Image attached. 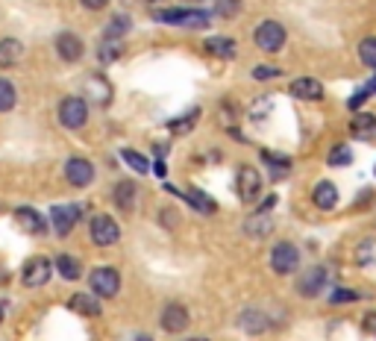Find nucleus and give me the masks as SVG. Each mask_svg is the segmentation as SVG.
I'll use <instances>...</instances> for the list:
<instances>
[{
  "label": "nucleus",
  "mask_w": 376,
  "mask_h": 341,
  "mask_svg": "<svg viewBox=\"0 0 376 341\" xmlns=\"http://www.w3.org/2000/svg\"><path fill=\"white\" fill-rule=\"evenodd\" d=\"M24 56V45L18 39H0V68H12Z\"/></svg>",
  "instance_id": "obj_20"
},
{
  "label": "nucleus",
  "mask_w": 376,
  "mask_h": 341,
  "mask_svg": "<svg viewBox=\"0 0 376 341\" xmlns=\"http://www.w3.org/2000/svg\"><path fill=\"white\" fill-rule=\"evenodd\" d=\"M262 159L268 162L271 168H276V171H280V174H285V171L291 168V159H285V156H276V153H271V150H264V153H262Z\"/></svg>",
  "instance_id": "obj_32"
},
{
  "label": "nucleus",
  "mask_w": 376,
  "mask_h": 341,
  "mask_svg": "<svg viewBox=\"0 0 376 341\" xmlns=\"http://www.w3.org/2000/svg\"><path fill=\"white\" fill-rule=\"evenodd\" d=\"M80 3H83L85 9H92V12H101V9L109 6V0H80Z\"/></svg>",
  "instance_id": "obj_40"
},
{
  "label": "nucleus",
  "mask_w": 376,
  "mask_h": 341,
  "mask_svg": "<svg viewBox=\"0 0 376 341\" xmlns=\"http://www.w3.org/2000/svg\"><path fill=\"white\" fill-rule=\"evenodd\" d=\"M138 341H153V338H150V335H145V333H141V335H138Z\"/></svg>",
  "instance_id": "obj_42"
},
{
  "label": "nucleus",
  "mask_w": 376,
  "mask_h": 341,
  "mask_svg": "<svg viewBox=\"0 0 376 341\" xmlns=\"http://www.w3.org/2000/svg\"><path fill=\"white\" fill-rule=\"evenodd\" d=\"M350 162H353V153L344 145H335L333 153H329V165H350Z\"/></svg>",
  "instance_id": "obj_35"
},
{
  "label": "nucleus",
  "mask_w": 376,
  "mask_h": 341,
  "mask_svg": "<svg viewBox=\"0 0 376 341\" xmlns=\"http://www.w3.org/2000/svg\"><path fill=\"white\" fill-rule=\"evenodd\" d=\"M80 212L83 209L80 206H53L50 209V224H53V229H56V236H68L71 229H74V224H76V218H80Z\"/></svg>",
  "instance_id": "obj_11"
},
{
  "label": "nucleus",
  "mask_w": 376,
  "mask_h": 341,
  "mask_svg": "<svg viewBox=\"0 0 376 341\" xmlns=\"http://www.w3.org/2000/svg\"><path fill=\"white\" fill-rule=\"evenodd\" d=\"M238 194L244 203H256L262 194V177L253 165H241L238 168Z\"/></svg>",
  "instance_id": "obj_8"
},
{
  "label": "nucleus",
  "mask_w": 376,
  "mask_h": 341,
  "mask_svg": "<svg viewBox=\"0 0 376 341\" xmlns=\"http://www.w3.org/2000/svg\"><path fill=\"white\" fill-rule=\"evenodd\" d=\"M150 3H156V0H150Z\"/></svg>",
  "instance_id": "obj_45"
},
{
  "label": "nucleus",
  "mask_w": 376,
  "mask_h": 341,
  "mask_svg": "<svg viewBox=\"0 0 376 341\" xmlns=\"http://www.w3.org/2000/svg\"><path fill=\"white\" fill-rule=\"evenodd\" d=\"M162 24H174V27H185V30H200L209 27V15L200 9H162V12L153 15Z\"/></svg>",
  "instance_id": "obj_1"
},
{
  "label": "nucleus",
  "mask_w": 376,
  "mask_h": 341,
  "mask_svg": "<svg viewBox=\"0 0 376 341\" xmlns=\"http://www.w3.org/2000/svg\"><path fill=\"white\" fill-rule=\"evenodd\" d=\"M162 327H165V333H174V335L182 333L188 327V309L182 303H168L162 312Z\"/></svg>",
  "instance_id": "obj_13"
},
{
  "label": "nucleus",
  "mask_w": 376,
  "mask_h": 341,
  "mask_svg": "<svg viewBox=\"0 0 376 341\" xmlns=\"http://www.w3.org/2000/svg\"><path fill=\"white\" fill-rule=\"evenodd\" d=\"M206 53L215 59H236V41L232 39H224V36H212L206 39Z\"/></svg>",
  "instance_id": "obj_21"
},
{
  "label": "nucleus",
  "mask_w": 376,
  "mask_h": 341,
  "mask_svg": "<svg viewBox=\"0 0 376 341\" xmlns=\"http://www.w3.org/2000/svg\"><path fill=\"white\" fill-rule=\"evenodd\" d=\"M350 133L356 138H364V141H373L376 145V115H356L350 121Z\"/></svg>",
  "instance_id": "obj_19"
},
{
  "label": "nucleus",
  "mask_w": 376,
  "mask_h": 341,
  "mask_svg": "<svg viewBox=\"0 0 376 341\" xmlns=\"http://www.w3.org/2000/svg\"><path fill=\"white\" fill-rule=\"evenodd\" d=\"M253 76H256L259 83H268V80L282 76V68H273V65H259V68H253Z\"/></svg>",
  "instance_id": "obj_34"
},
{
  "label": "nucleus",
  "mask_w": 376,
  "mask_h": 341,
  "mask_svg": "<svg viewBox=\"0 0 376 341\" xmlns=\"http://www.w3.org/2000/svg\"><path fill=\"white\" fill-rule=\"evenodd\" d=\"M56 268L65 280H80L83 277V268H80V262H76L74 256H68V253H59V259H56Z\"/></svg>",
  "instance_id": "obj_25"
},
{
  "label": "nucleus",
  "mask_w": 376,
  "mask_h": 341,
  "mask_svg": "<svg viewBox=\"0 0 376 341\" xmlns=\"http://www.w3.org/2000/svg\"><path fill=\"white\" fill-rule=\"evenodd\" d=\"M50 271H53L50 262L44 259V256H36V259H30L27 265H24V271H21V280H24L27 289H41V285H48Z\"/></svg>",
  "instance_id": "obj_9"
},
{
  "label": "nucleus",
  "mask_w": 376,
  "mask_h": 341,
  "mask_svg": "<svg viewBox=\"0 0 376 341\" xmlns=\"http://www.w3.org/2000/svg\"><path fill=\"white\" fill-rule=\"evenodd\" d=\"M88 121V101L85 97H65L59 103V124L65 130H80Z\"/></svg>",
  "instance_id": "obj_3"
},
{
  "label": "nucleus",
  "mask_w": 376,
  "mask_h": 341,
  "mask_svg": "<svg viewBox=\"0 0 376 341\" xmlns=\"http://www.w3.org/2000/svg\"><path fill=\"white\" fill-rule=\"evenodd\" d=\"M129 27H132V21H129L127 15H115V18L106 24V41H118Z\"/></svg>",
  "instance_id": "obj_28"
},
{
  "label": "nucleus",
  "mask_w": 376,
  "mask_h": 341,
  "mask_svg": "<svg viewBox=\"0 0 376 341\" xmlns=\"http://www.w3.org/2000/svg\"><path fill=\"white\" fill-rule=\"evenodd\" d=\"M271 268L280 273V277H289L300 268V250H297L291 241H280L273 250H271Z\"/></svg>",
  "instance_id": "obj_4"
},
{
  "label": "nucleus",
  "mask_w": 376,
  "mask_h": 341,
  "mask_svg": "<svg viewBox=\"0 0 376 341\" xmlns=\"http://www.w3.org/2000/svg\"><path fill=\"white\" fill-rule=\"evenodd\" d=\"M241 12V0H218V15L220 18H236Z\"/></svg>",
  "instance_id": "obj_33"
},
{
  "label": "nucleus",
  "mask_w": 376,
  "mask_h": 341,
  "mask_svg": "<svg viewBox=\"0 0 376 341\" xmlns=\"http://www.w3.org/2000/svg\"><path fill=\"white\" fill-rule=\"evenodd\" d=\"M329 300H333V303H353V300H359V294L350 291V289H338V291H333Z\"/></svg>",
  "instance_id": "obj_37"
},
{
  "label": "nucleus",
  "mask_w": 376,
  "mask_h": 341,
  "mask_svg": "<svg viewBox=\"0 0 376 341\" xmlns=\"http://www.w3.org/2000/svg\"><path fill=\"white\" fill-rule=\"evenodd\" d=\"M88 289H92L94 297H106V300H112V297L121 291V273L109 265H101L92 271V277H88Z\"/></svg>",
  "instance_id": "obj_2"
},
{
  "label": "nucleus",
  "mask_w": 376,
  "mask_h": 341,
  "mask_svg": "<svg viewBox=\"0 0 376 341\" xmlns=\"http://www.w3.org/2000/svg\"><path fill=\"white\" fill-rule=\"evenodd\" d=\"M312 200H315L317 209H324V212H326V209H333L338 203V189L329 180H320L312 189Z\"/></svg>",
  "instance_id": "obj_18"
},
{
  "label": "nucleus",
  "mask_w": 376,
  "mask_h": 341,
  "mask_svg": "<svg viewBox=\"0 0 376 341\" xmlns=\"http://www.w3.org/2000/svg\"><path fill=\"white\" fill-rule=\"evenodd\" d=\"M18 103V92L9 80H0V112H12Z\"/></svg>",
  "instance_id": "obj_27"
},
{
  "label": "nucleus",
  "mask_w": 376,
  "mask_h": 341,
  "mask_svg": "<svg viewBox=\"0 0 376 341\" xmlns=\"http://www.w3.org/2000/svg\"><path fill=\"white\" fill-rule=\"evenodd\" d=\"M370 92H373L370 85H364V89H359L356 94L350 97V101H347V106H350V109H359V106H362V103H364V101H368V97H370Z\"/></svg>",
  "instance_id": "obj_38"
},
{
  "label": "nucleus",
  "mask_w": 376,
  "mask_h": 341,
  "mask_svg": "<svg viewBox=\"0 0 376 341\" xmlns=\"http://www.w3.org/2000/svg\"><path fill=\"white\" fill-rule=\"evenodd\" d=\"M71 309L76 312V315H85V318H97L101 315V300H97L94 294H74L71 297Z\"/></svg>",
  "instance_id": "obj_23"
},
{
  "label": "nucleus",
  "mask_w": 376,
  "mask_h": 341,
  "mask_svg": "<svg viewBox=\"0 0 376 341\" xmlns=\"http://www.w3.org/2000/svg\"><path fill=\"white\" fill-rule=\"evenodd\" d=\"M197 121H200V109H191L188 115L174 118L171 124H168V130H171V133H176V136H185V133H191V130H194Z\"/></svg>",
  "instance_id": "obj_26"
},
{
  "label": "nucleus",
  "mask_w": 376,
  "mask_h": 341,
  "mask_svg": "<svg viewBox=\"0 0 376 341\" xmlns=\"http://www.w3.org/2000/svg\"><path fill=\"white\" fill-rule=\"evenodd\" d=\"M53 48H56L59 59H65V62H76V59H83V53H85L83 39L74 36V32H68V30L59 32L56 41H53Z\"/></svg>",
  "instance_id": "obj_10"
},
{
  "label": "nucleus",
  "mask_w": 376,
  "mask_h": 341,
  "mask_svg": "<svg viewBox=\"0 0 376 341\" xmlns=\"http://www.w3.org/2000/svg\"><path fill=\"white\" fill-rule=\"evenodd\" d=\"M182 197H185V200L191 203L194 209H200L203 215H215V209H218V206H215L212 200H209V197H206L203 192H188V194H182Z\"/></svg>",
  "instance_id": "obj_29"
},
{
  "label": "nucleus",
  "mask_w": 376,
  "mask_h": 341,
  "mask_svg": "<svg viewBox=\"0 0 376 341\" xmlns=\"http://www.w3.org/2000/svg\"><path fill=\"white\" fill-rule=\"evenodd\" d=\"M291 97H297V101H306V103H315L324 97V85H320L317 80H312V76H300V80L291 83Z\"/></svg>",
  "instance_id": "obj_14"
},
{
  "label": "nucleus",
  "mask_w": 376,
  "mask_h": 341,
  "mask_svg": "<svg viewBox=\"0 0 376 341\" xmlns=\"http://www.w3.org/2000/svg\"><path fill=\"white\" fill-rule=\"evenodd\" d=\"M88 236H92V241H94L97 247H109V245H118L121 229H118V224H115V218L94 215V218H92V227H88Z\"/></svg>",
  "instance_id": "obj_6"
},
{
  "label": "nucleus",
  "mask_w": 376,
  "mask_h": 341,
  "mask_svg": "<svg viewBox=\"0 0 376 341\" xmlns=\"http://www.w3.org/2000/svg\"><path fill=\"white\" fill-rule=\"evenodd\" d=\"M118 56H121L118 41H103V45H101V62H115Z\"/></svg>",
  "instance_id": "obj_36"
},
{
  "label": "nucleus",
  "mask_w": 376,
  "mask_h": 341,
  "mask_svg": "<svg viewBox=\"0 0 376 341\" xmlns=\"http://www.w3.org/2000/svg\"><path fill=\"white\" fill-rule=\"evenodd\" d=\"M324 289H326V271L320 268V265L309 268V271L303 273L300 285H297V291H300L303 297H317V294L324 291Z\"/></svg>",
  "instance_id": "obj_15"
},
{
  "label": "nucleus",
  "mask_w": 376,
  "mask_h": 341,
  "mask_svg": "<svg viewBox=\"0 0 376 341\" xmlns=\"http://www.w3.org/2000/svg\"><path fill=\"white\" fill-rule=\"evenodd\" d=\"M83 97H85V101L101 103V106H109V103H112V85L106 83V76H97V74H92V76H88V80H85Z\"/></svg>",
  "instance_id": "obj_12"
},
{
  "label": "nucleus",
  "mask_w": 376,
  "mask_h": 341,
  "mask_svg": "<svg viewBox=\"0 0 376 341\" xmlns=\"http://www.w3.org/2000/svg\"><path fill=\"white\" fill-rule=\"evenodd\" d=\"M0 321H3V303H0Z\"/></svg>",
  "instance_id": "obj_43"
},
{
  "label": "nucleus",
  "mask_w": 376,
  "mask_h": 341,
  "mask_svg": "<svg viewBox=\"0 0 376 341\" xmlns=\"http://www.w3.org/2000/svg\"><path fill=\"white\" fill-rule=\"evenodd\" d=\"M153 171H156L159 177H165V174H168V171H165V162H156V165H153Z\"/></svg>",
  "instance_id": "obj_41"
},
{
  "label": "nucleus",
  "mask_w": 376,
  "mask_h": 341,
  "mask_svg": "<svg viewBox=\"0 0 376 341\" xmlns=\"http://www.w3.org/2000/svg\"><path fill=\"white\" fill-rule=\"evenodd\" d=\"M65 180H68L74 189H85V185L94 183V165L83 159V156H74L65 162Z\"/></svg>",
  "instance_id": "obj_7"
},
{
  "label": "nucleus",
  "mask_w": 376,
  "mask_h": 341,
  "mask_svg": "<svg viewBox=\"0 0 376 341\" xmlns=\"http://www.w3.org/2000/svg\"><path fill=\"white\" fill-rule=\"evenodd\" d=\"M362 329H364V333H368V335H373V338H376V312H368V315H364Z\"/></svg>",
  "instance_id": "obj_39"
},
{
  "label": "nucleus",
  "mask_w": 376,
  "mask_h": 341,
  "mask_svg": "<svg viewBox=\"0 0 376 341\" xmlns=\"http://www.w3.org/2000/svg\"><path fill=\"white\" fill-rule=\"evenodd\" d=\"M238 327L244 329L247 335H262L264 329L271 327V321H268V315L259 312V309H244L238 315Z\"/></svg>",
  "instance_id": "obj_16"
},
{
  "label": "nucleus",
  "mask_w": 376,
  "mask_h": 341,
  "mask_svg": "<svg viewBox=\"0 0 376 341\" xmlns=\"http://www.w3.org/2000/svg\"><path fill=\"white\" fill-rule=\"evenodd\" d=\"M136 194H138V189H136V183H129V180H121L115 185V203L121 212H132V209H136Z\"/></svg>",
  "instance_id": "obj_22"
},
{
  "label": "nucleus",
  "mask_w": 376,
  "mask_h": 341,
  "mask_svg": "<svg viewBox=\"0 0 376 341\" xmlns=\"http://www.w3.org/2000/svg\"><path fill=\"white\" fill-rule=\"evenodd\" d=\"M359 59L376 71V39H364L359 45Z\"/></svg>",
  "instance_id": "obj_31"
},
{
  "label": "nucleus",
  "mask_w": 376,
  "mask_h": 341,
  "mask_svg": "<svg viewBox=\"0 0 376 341\" xmlns=\"http://www.w3.org/2000/svg\"><path fill=\"white\" fill-rule=\"evenodd\" d=\"M256 48L264 50V53H276L282 50L285 45V27L280 24V21H262V24L256 27Z\"/></svg>",
  "instance_id": "obj_5"
},
{
  "label": "nucleus",
  "mask_w": 376,
  "mask_h": 341,
  "mask_svg": "<svg viewBox=\"0 0 376 341\" xmlns=\"http://www.w3.org/2000/svg\"><path fill=\"white\" fill-rule=\"evenodd\" d=\"M121 156H124V162L129 165L132 171H138V174H150V162H147L145 156H141V153H136V150H124Z\"/></svg>",
  "instance_id": "obj_30"
},
{
  "label": "nucleus",
  "mask_w": 376,
  "mask_h": 341,
  "mask_svg": "<svg viewBox=\"0 0 376 341\" xmlns=\"http://www.w3.org/2000/svg\"><path fill=\"white\" fill-rule=\"evenodd\" d=\"M244 229L253 238H264V236H271V229H273V218H268V212H259L250 218Z\"/></svg>",
  "instance_id": "obj_24"
},
{
  "label": "nucleus",
  "mask_w": 376,
  "mask_h": 341,
  "mask_svg": "<svg viewBox=\"0 0 376 341\" xmlns=\"http://www.w3.org/2000/svg\"><path fill=\"white\" fill-rule=\"evenodd\" d=\"M15 221H18V227L24 229V233H30V236H41L44 229H48V224H44V218L36 212V209H18L15 212Z\"/></svg>",
  "instance_id": "obj_17"
},
{
  "label": "nucleus",
  "mask_w": 376,
  "mask_h": 341,
  "mask_svg": "<svg viewBox=\"0 0 376 341\" xmlns=\"http://www.w3.org/2000/svg\"><path fill=\"white\" fill-rule=\"evenodd\" d=\"M188 341H206V338H188Z\"/></svg>",
  "instance_id": "obj_44"
}]
</instances>
